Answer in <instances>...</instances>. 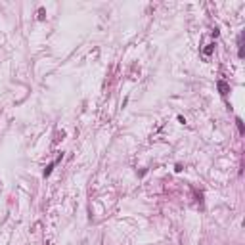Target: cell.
Masks as SVG:
<instances>
[{
    "instance_id": "obj_1",
    "label": "cell",
    "mask_w": 245,
    "mask_h": 245,
    "mask_svg": "<svg viewBox=\"0 0 245 245\" xmlns=\"http://www.w3.org/2000/svg\"><path fill=\"white\" fill-rule=\"evenodd\" d=\"M218 90H220V94H222V96H226V94L230 92V86L226 84L224 81H218Z\"/></svg>"
},
{
    "instance_id": "obj_2",
    "label": "cell",
    "mask_w": 245,
    "mask_h": 245,
    "mask_svg": "<svg viewBox=\"0 0 245 245\" xmlns=\"http://www.w3.org/2000/svg\"><path fill=\"white\" fill-rule=\"evenodd\" d=\"M238 56L243 58V33H239L238 37Z\"/></svg>"
},
{
    "instance_id": "obj_3",
    "label": "cell",
    "mask_w": 245,
    "mask_h": 245,
    "mask_svg": "<svg viewBox=\"0 0 245 245\" xmlns=\"http://www.w3.org/2000/svg\"><path fill=\"white\" fill-rule=\"evenodd\" d=\"M59 159H61V155H59V157H58V159H56V161H52V163H50V165H48V167H46V169H44V176H50V174H52V169H54V167H56V163H58V161H59Z\"/></svg>"
},
{
    "instance_id": "obj_4",
    "label": "cell",
    "mask_w": 245,
    "mask_h": 245,
    "mask_svg": "<svg viewBox=\"0 0 245 245\" xmlns=\"http://www.w3.org/2000/svg\"><path fill=\"white\" fill-rule=\"evenodd\" d=\"M215 46H216V44H215V42H211V44H207V48L203 50V54H205V56H211V54H213V52H215Z\"/></svg>"
},
{
    "instance_id": "obj_5",
    "label": "cell",
    "mask_w": 245,
    "mask_h": 245,
    "mask_svg": "<svg viewBox=\"0 0 245 245\" xmlns=\"http://www.w3.org/2000/svg\"><path fill=\"white\" fill-rule=\"evenodd\" d=\"M235 125H238V130H239V134H245V127H243V121L238 117L235 119Z\"/></svg>"
},
{
    "instance_id": "obj_6",
    "label": "cell",
    "mask_w": 245,
    "mask_h": 245,
    "mask_svg": "<svg viewBox=\"0 0 245 245\" xmlns=\"http://www.w3.org/2000/svg\"><path fill=\"white\" fill-rule=\"evenodd\" d=\"M38 19H44V8H40V10H38Z\"/></svg>"
}]
</instances>
